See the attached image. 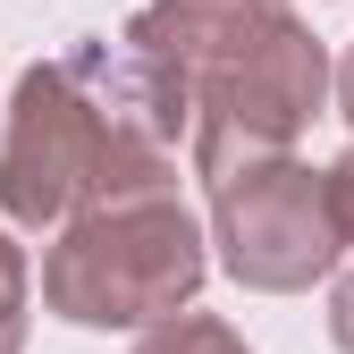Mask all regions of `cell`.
<instances>
[{
  "mask_svg": "<svg viewBox=\"0 0 354 354\" xmlns=\"http://www.w3.org/2000/svg\"><path fill=\"white\" fill-rule=\"evenodd\" d=\"M127 34L169 51L194 84V169L203 186L253 160H279L329 93L321 42L295 26L287 0H152Z\"/></svg>",
  "mask_w": 354,
  "mask_h": 354,
  "instance_id": "1",
  "label": "cell"
},
{
  "mask_svg": "<svg viewBox=\"0 0 354 354\" xmlns=\"http://www.w3.org/2000/svg\"><path fill=\"white\" fill-rule=\"evenodd\" d=\"M203 270V228L177 211V194H110L84 203L42 253V304L76 329H152L194 304Z\"/></svg>",
  "mask_w": 354,
  "mask_h": 354,
  "instance_id": "2",
  "label": "cell"
},
{
  "mask_svg": "<svg viewBox=\"0 0 354 354\" xmlns=\"http://www.w3.org/2000/svg\"><path fill=\"white\" fill-rule=\"evenodd\" d=\"M110 160H118L110 118L93 102V84L76 76V59L26 68L9 102V136H0V219L68 228L84 203H102Z\"/></svg>",
  "mask_w": 354,
  "mask_h": 354,
  "instance_id": "3",
  "label": "cell"
},
{
  "mask_svg": "<svg viewBox=\"0 0 354 354\" xmlns=\"http://www.w3.org/2000/svg\"><path fill=\"white\" fill-rule=\"evenodd\" d=\"M211 245H219V261H228V279H245L261 295L313 287L346 253L337 211H329V177H313L287 152L219 177L211 186Z\"/></svg>",
  "mask_w": 354,
  "mask_h": 354,
  "instance_id": "4",
  "label": "cell"
},
{
  "mask_svg": "<svg viewBox=\"0 0 354 354\" xmlns=\"http://www.w3.org/2000/svg\"><path fill=\"white\" fill-rule=\"evenodd\" d=\"M136 354H253V346H245L228 321H211V313H169V321L144 329Z\"/></svg>",
  "mask_w": 354,
  "mask_h": 354,
  "instance_id": "5",
  "label": "cell"
},
{
  "mask_svg": "<svg viewBox=\"0 0 354 354\" xmlns=\"http://www.w3.org/2000/svg\"><path fill=\"white\" fill-rule=\"evenodd\" d=\"M26 253L9 245V236H0V354H17L26 346Z\"/></svg>",
  "mask_w": 354,
  "mask_h": 354,
  "instance_id": "6",
  "label": "cell"
},
{
  "mask_svg": "<svg viewBox=\"0 0 354 354\" xmlns=\"http://www.w3.org/2000/svg\"><path fill=\"white\" fill-rule=\"evenodd\" d=\"M321 177H329V211H337V236L354 245V152H346V160H329Z\"/></svg>",
  "mask_w": 354,
  "mask_h": 354,
  "instance_id": "7",
  "label": "cell"
},
{
  "mask_svg": "<svg viewBox=\"0 0 354 354\" xmlns=\"http://www.w3.org/2000/svg\"><path fill=\"white\" fill-rule=\"evenodd\" d=\"M329 337H337V346L354 354V270H346V279L329 287Z\"/></svg>",
  "mask_w": 354,
  "mask_h": 354,
  "instance_id": "8",
  "label": "cell"
},
{
  "mask_svg": "<svg viewBox=\"0 0 354 354\" xmlns=\"http://www.w3.org/2000/svg\"><path fill=\"white\" fill-rule=\"evenodd\" d=\"M337 110L354 118V42H346V68H337Z\"/></svg>",
  "mask_w": 354,
  "mask_h": 354,
  "instance_id": "9",
  "label": "cell"
}]
</instances>
